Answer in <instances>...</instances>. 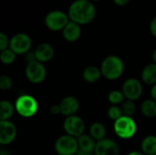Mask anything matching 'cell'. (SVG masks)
Listing matches in <instances>:
<instances>
[{"instance_id": "34", "label": "cell", "mask_w": 156, "mask_h": 155, "mask_svg": "<svg viewBox=\"0 0 156 155\" xmlns=\"http://www.w3.org/2000/svg\"><path fill=\"white\" fill-rule=\"evenodd\" d=\"M76 155H94V153H87V152H83V151L78 150Z\"/></svg>"}, {"instance_id": "11", "label": "cell", "mask_w": 156, "mask_h": 155, "mask_svg": "<svg viewBox=\"0 0 156 155\" xmlns=\"http://www.w3.org/2000/svg\"><path fill=\"white\" fill-rule=\"evenodd\" d=\"M16 136V127L10 121H0V143H11Z\"/></svg>"}, {"instance_id": "20", "label": "cell", "mask_w": 156, "mask_h": 155, "mask_svg": "<svg viewBox=\"0 0 156 155\" xmlns=\"http://www.w3.org/2000/svg\"><path fill=\"white\" fill-rule=\"evenodd\" d=\"M90 136L97 142L105 139L106 135V128L101 122H94L90 127Z\"/></svg>"}, {"instance_id": "29", "label": "cell", "mask_w": 156, "mask_h": 155, "mask_svg": "<svg viewBox=\"0 0 156 155\" xmlns=\"http://www.w3.org/2000/svg\"><path fill=\"white\" fill-rule=\"evenodd\" d=\"M149 30H150V33L153 37H156V16H154L151 21H150V24H149Z\"/></svg>"}, {"instance_id": "9", "label": "cell", "mask_w": 156, "mask_h": 155, "mask_svg": "<svg viewBox=\"0 0 156 155\" xmlns=\"http://www.w3.org/2000/svg\"><path fill=\"white\" fill-rule=\"evenodd\" d=\"M63 129L68 135L79 138L83 135L85 131V123L83 120L76 115L66 117L63 122Z\"/></svg>"}, {"instance_id": "5", "label": "cell", "mask_w": 156, "mask_h": 155, "mask_svg": "<svg viewBox=\"0 0 156 155\" xmlns=\"http://www.w3.org/2000/svg\"><path fill=\"white\" fill-rule=\"evenodd\" d=\"M113 128L116 135L124 140L133 137L137 131V125L134 120L132 117L124 115L114 122Z\"/></svg>"}, {"instance_id": "26", "label": "cell", "mask_w": 156, "mask_h": 155, "mask_svg": "<svg viewBox=\"0 0 156 155\" xmlns=\"http://www.w3.org/2000/svg\"><path fill=\"white\" fill-rule=\"evenodd\" d=\"M108 116L111 120L116 122L122 116H123V113L120 107H118L117 105H112L108 109Z\"/></svg>"}, {"instance_id": "36", "label": "cell", "mask_w": 156, "mask_h": 155, "mask_svg": "<svg viewBox=\"0 0 156 155\" xmlns=\"http://www.w3.org/2000/svg\"><path fill=\"white\" fill-rule=\"evenodd\" d=\"M152 58H153L154 63H155L156 64V48L154 50V52H153V54H152Z\"/></svg>"}, {"instance_id": "13", "label": "cell", "mask_w": 156, "mask_h": 155, "mask_svg": "<svg viewBox=\"0 0 156 155\" xmlns=\"http://www.w3.org/2000/svg\"><path fill=\"white\" fill-rule=\"evenodd\" d=\"M59 106L61 114L66 117H69L78 112L80 109V102L74 96H67L60 101Z\"/></svg>"}, {"instance_id": "19", "label": "cell", "mask_w": 156, "mask_h": 155, "mask_svg": "<svg viewBox=\"0 0 156 155\" xmlns=\"http://www.w3.org/2000/svg\"><path fill=\"white\" fill-rule=\"evenodd\" d=\"M142 151L145 155H156V136L148 135L146 136L141 144Z\"/></svg>"}, {"instance_id": "28", "label": "cell", "mask_w": 156, "mask_h": 155, "mask_svg": "<svg viewBox=\"0 0 156 155\" xmlns=\"http://www.w3.org/2000/svg\"><path fill=\"white\" fill-rule=\"evenodd\" d=\"M10 38L3 32L0 33V50H5L9 48Z\"/></svg>"}, {"instance_id": "23", "label": "cell", "mask_w": 156, "mask_h": 155, "mask_svg": "<svg viewBox=\"0 0 156 155\" xmlns=\"http://www.w3.org/2000/svg\"><path fill=\"white\" fill-rule=\"evenodd\" d=\"M16 54L9 48L0 52V59L2 63L5 65L12 64L16 60Z\"/></svg>"}, {"instance_id": "38", "label": "cell", "mask_w": 156, "mask_h": 155, "mask_svg": "<svg viewBox=\"0 0 156 155\" xmlns=\"http://www.w3.org/2000/svg\"><path fill=\"white\" fill-rule=\"evenodd\" d=\"M90 1H91V2H99L101 0H90Z\"/></svg>"}, {"instance_id": "14", "label": "cell", "mask_w": 156, "mask_h": 155, "mask_svg": "<svg viewBox=\"0 0 156 155\" xmlns=\"http://www.w3.org/2000/svg\"><path fill=\"white\" fill-rule=\"evenodd\" d=\"M61 32L62 37L66 41L76 42L81 36V26L75 22L69 21Z\"/></svg>"}, {"instance_id": "12", "label": "cell", "mask_w": 156, "mask_h": 155, "mask_svg": "<svg viewBox=\"0 0 156 155\" xmlns=\"http://www.w3.org/2000/svg\"><path fill=\"white\" fill-rule=\"evenodd\" d=\"M94 155H119V147L114 141L103 139L96 143Z\"/></svg>"}, {"instance_id": "33", "label": "cell", "mask_w": 156, "mask_h": 155, "mask_svg": "<svg viewBox=\"0 0 156 155\" xmlns=\"http://www.w3.org/2000/svg\"><path fill=\"white\" fill-rule=\"evenodd\" d=\"M151 97H152V100L156 101V84L154 85L153 88L151 89Z\"/></svg>"}, {"instance_id": "27", "label": "cell", "mask_w": 156, "mask_h": 155, "mask_svg": "<svg viewBox=\"0 0 156 155\" xmlns=\"http://www.w3.org/2000/svg\"><path fill=\"white\" fill-rule=\"evenodd\" d=\"M13 81L10 77L3 75L0 77V89L2 90H8L12 88Z\"/></svg>"}, {"instance_id": "4", "label": "cell", "mask_w": 156, "mask_h": 155, "mask_svg": "<svg viewBox=\"0 0 156 155\" xmlns=\"http://www.w3.org/2000/svg\"><path fill=\"white\" fill-rule=\"evenodd\" d=\"M15 109L20 116L24 118H30L37 113L38 110V104L34 97L24 94L16 99Z\"/></svg>"}, {"instance_id": "30", "label": "cell", "mask_w": 156, "mask_h": 155, "mask_svg": "<svg viewBox=\"0 0 156 155\" xmlns=\"http://www.w3.org/2000/svg\"><path fill=\"white\" fill-rule=\"evenodd\" d=\"M25 60L27 62V64L30 63V62H33L36 59V55H35V52L34 51H28L27 53L25 54Z\"/></svg>"}, {"instance_id": "17", "label": "cell", "mask_w": 156, "mask_h": 155, "mask_svg": "<svg viewBox=\"0 0 156 155\" xmlns=\"http://www.w3.org/2000/svg\"><path fill=\"white\" fill-rule=\"evenodd\" d=\"M101 75H102V73H101V69H99L96 66H89V67L85 68V69L83 70V73H82L84 80L88 83L97 82L101 79Z\"/></svg>"}, {"instance_id": "15", "label": "cell", "mask_w": 156, "mask_h": 155, "mask_svg": "<svg viewBox=\"0 0 156 155\" xmlns=\"http://www.w3.org/2000/svg\"><path fill=\"white\" fill-rule=\"evenodd\" d=\"M36 59L41 63L49 61L54 56V48L49 43H41L34 50Z\"/></svg>"}, {"instance_id": "35", "label": "cell", "mask_w": 156, "mask_h": 155, "mask_svg": "<svg viewBox=\"0 0 156 155\" xmlns=\"http://www.w3.org/2000/svg\"><path fill=\"white\" fill-rule=\"evenodd\" d=\"M128 155H145L144 153H140V152H137V151H133V152H131Z\"/></svg>"}, {"instance_id": "16", "label": "cell", "mask_w": 156, "mask_h": 155, "mask_svg": "<svg viewBox=\"0 0 156 155\" xmlns=\"http://www.w3.org/2000/svg\"><path fill=\"white\" fill-rule=\"evenodd\" d=\"M142 80L147 85L156 84V64L150 63L145 66L142 71Z\"/></svg>"}, {"instance_id": "8", "label": "cell", "mask_w": 156, "mask_h": 155, "mask_svg": "<svg viewBox=\"0 0 156 155\" xmlns=\"http://www.w3.org/2000/svg\"><path fill=\"white\" fill-rule=\"evenodd\" d=\"M26 77L27 79L34 84H39L44 81L47 76V70L43 63L35 60L27 64L26 67Z\"/></svg>"}, {"instance_id": "25", "label": "cell", "mask_w": 156, "mask_h": 155, "mask_svg": "<svg viewBox=\"0 0 156 155\" xmlns=\"http://www.w3.org/2000/svg\"><path fill=\"white\" fill-rule=\"evenodd\" d=\"M121 109H122V113H123L124 116L132 117V116L135 113L136 106H135V104H134V102H133V100H127L126 101H124V102L122 104Z\"/></svg>"}, {"instance_id": "31", "label": "cell", "mask_w": 156, "mask_h": 155, "mask_svg": "<svg viewBox=\"0 0 156 155\" xmlns=\"http://www.w3.org/2000/svg\"><path fill=\"white\" fill-rule=\"evenodd\" d=\"M50 112H51L52 114H54V115H57V114L61 113L59 104H54V105H52L51 108H50Z\"/></svg>"}, {"instance_id": "39", "label": "cell", "mask_w": 156, "mask_h": 155, "mask_svg": "<svg viewBox=\"0 0 156 155\" xmlns=\"http://www.w3.org/2000/svg\"><path fill=\"white\" fill-rule=\"evenodd\" d=\"M64 1H69V0H64Z\"/></svg>"}, {"instance_id": "22", "label": "cell", "mask_w": 156, "mask_h": 155, "mask_svg": "<svg viewBox=\"0 0 156 155\" xmlns=\"http://www.w3.org/2000/svg\"><path fill=\"white\" fill-rule=\"evenodd\" d=\"M142 113L147 118H154L156 116V101L154 100H146L141 105Z\"/></svg>"}, {"instance_id": "21", "label": "cell", "mask_w": 156, "mask_h": 155, "mask_svg": "<svg viewBox=\"0 0 156 155\" xmlns=\"http://www.w3.org/2000/svg\"><path fill=\"white\" fill-rule=\"evenodd\" d=\"M15 110L14 105L10 101L2 100L0 102V121H9Z\"/></svg>"}, {"instance_id": "24", "label": "cell", "mask_w": 156, "mask_h": 155, "mask_svg": "<svg viewBox=\"0 0 156 155\" xmlns=\"http://www.w3.org/2000/svg\"><path fill=\"white\" fill-rule=\"evenodd\" d=\"M124 98H125V96H124L123 92L120 91V90H112L108 95V100L112 105L122 104L124 102L123 101Z\"/></svg>"}, {"instance_id": "6", "label": "cell", "mask_w": 156, "mask_h": 155, "mask_svg": "<svg viewBox=\"0 0 156 155\" xmlns=\"http://www.w3.org/2000/svg\"><path fill=\"white\" fill-rule=\"evenodd\" d=\"M78 150V140L68 134L60 136L55 143V151L58 155H76Z\"/></svg>"}, {"instance_id": "32", "label": "cell", "mask_w": 156, "mask_h": 155, "mask_svg": "<svg viewBox=\"0 0 156 155\" xmlns=\"http://www.w3.org/2000/svg\"><path fill=\"white\" fill-rule=\"evenodd\" d=\"M112 1L118 6H125L126 5L130 3L131 0H112Z\"/></svg>"}, {"instance_id": "10", "label": "cell", "mask_w": 156, "mask_h": 155, "mask_svg": "<svg viewBox=\"0 0 156 155\" xmlns=\"http://www.w3.org/2000/svg\"><path fill=\"white\" fill-rule=\"evenodd\" d=\"M122 91L127 100L134 101L142 96L143 85L137 79L131 78L124 81Z\"/></svg>"}, {"instance_id": "1", "label": "cell", "mask_w": 156, "mask_h": 155, "mask_svg": "<svg viewBox=\"0 0 156 155\" xmlns=\"http://www.w3.org/2000/svg\"><path fill=\"white\" fill-rule=\"evenodd\" d=\"M67 13L70 21L83 26L95 19L96 6L90 0H73L69 5Z\"/></svg>"}, {"instance_id": "3", "label": "cell", "mask_w": 156, "mask_h": 155, "mask_svg": "<svg viewBox=\"0 0 156 155\" xmlns=\"http://www.w3.org/2000/svg\"><path fill=\"white\" fill-rule=\"evenodd\" d=\"M69 21L70 20L68 13L59 9L48 11L44 18V24L46 27L54 32L62 31Z\"/></svg>"}, {"instance_id": "37", "label": "cell", "mask_w": 156, "mask_h": 155, "mask_svg": "<svg viewBox=\"0 0 156 155\" xmlns=\"http://www.w3.org/2000/svg\"><path fill=\"white\" fill-rule=\"evenodd\" d=\"M0 155H10V153L5 150H1L0 151Z\"/></svg>"}, {"instance_id": "7", "label": "cell", "mask_w": 156, "mask_h": 155, "mask_svg": "<svg viewBox=\"0 0 156 155\" xmlns=\"http://www.w3.org/2000/svg\"><path fill=\"white\" fill-rule=\"evenodd\" d=\"M32 46V40L29 35L19 32L10 37L9 48L12 49L16 55L26 54L30 51Z\"/></svg>"}, {"instance_id": "2", "label": "cell", "mask_w": 156, "mask_h": 155, "mask_svg": "<svg viewBox=\"0 0 156 155\" xmlns=\"http://www.w3.org/2000/svg\"><path fill=\"white\" fill-rule=\"evenodd\" d=\"M101 70L104 78L110 80H114L122 75L124 70V64L118 56L111 55L102 60Z\"/></svg>"}, {"instance_id": "18", "label": "cell", "mask_w": 156, "mask_h": 155, "mask_svg": "<svg viewBox=\"0 0 156 155\" xmlns=\"http://www.w3.org/2000/svg\"><path fill=\"white\" fill-rule=\"evenodd\" d=\"M78 144H79V150L87 152V153H94L96 143L95 140L90 135L83 134L77 138Z\"/></svg>"}]
</instances>
